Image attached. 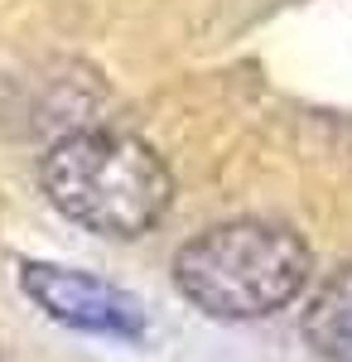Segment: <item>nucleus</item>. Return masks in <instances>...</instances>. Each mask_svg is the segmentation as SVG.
<instances>
[{
  "label": "nucleus",
  "instance_id": "obj_1",
  "mask_svg": "<svg viewBox=\"0 0 352 362\" xmlns=\"http://www.w3.org/2000/svg\"><path fill=\"white\" fill-rule=\"evenodd\" d=\"M39 184L68 223L111 242H136L169 213V165L126 131H73L44 155Z\"/></svg>",
  "mask_w": 352,
  "mask_h": 362
},
{
  "label": "nucleus",
  "instance_id": "obj_2",
  "mask_svg": "<svg viewBox=\"0 0 352 362\" xmlns=\"http://www.w3.org/2000/svg\"><path fill=\"white\" fill-rule=\"evenodd\" d=\"M314 256L295 227L237 218L198 232L174 256V285L193 309L222 324L266 319L295 305L309 285Z\"/></svg>",
  "mask_w": 352,
  "mask_h": 362
},
{
  "label": "nucleus",
  "instance_id": "obj_3",
  "mask_svg": "<svg viewBox=\"0 0 352 362\" xmlns=\"http://www.w3.org/2000/svg\"><path fill=\"white\" fill-rule=\"evenodd\" d=\"M20 290L44 309L54 324L78 334H102L116 343H140L150 334V319L131 290L102 276H87L58 261H20Z\"/></svg>",
  "mask_w": 352,
  "mask_h": 362
},
{
  "label": "nucleus",
  "instance_id": "obj_4",
  "mask_svg": "<svg viewBox=\"0 0 352 362\" xmlns=\"http://www.w3.org/2000/svg\"><path fill=\"white\" fill-rule=\"evenodd\" d=\"M299 334L324 362H352V261L324 276V285L309 295Z\"/></svg>",
  "mask_w": 352,
  "mask_h": 362
}]
</instances>
